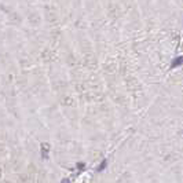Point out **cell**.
Wrapping results in <instances>:
<instances>
[{
    "instance_id": "cell-5",
    "label": "cell",
    "mask_w": 183,
    "mask_h": 183,
    "mask_svg": "<svg viewBox=\"0 0 183 183\" xmlns=\"http://www.w3.org/2000/svg\"><path fill=\"white\" fill-rule=\"evenodd\" d=\"M61 183H70V182H69V179H62V182Z\"/></svg>"
},
{
    "instance_id": "cell-1",
    "label": "cell",
    "mask_w": 183,
    "mask_h": 183,
    "mask_svg": "<svg viewBox=\"0 0 183 183\" xmlns=\"http://www.w3.org/2000/svg\"><path fill=\"white\" fill-rule=\"evenodd\" d=\"M48 151H50V146H48V143L41 145V157H43L44 160H48Z\"/></svg>"
},
{
    "instance_id": "cell-4",
    "label": "cell",
    "mask_w": 183,
    "mask_h": 183,
    "mask_svg": "<svg viewBox=\"0 0 183 183\" xmlns=\"http://www.w3.org/2000/svg\"><path fill=\"white\" fill-rule=\"evenodd\" d=\"M76 167H77V169L83 171V169L86 168V164H84V162H77V165H76Z\"/></svg>"
},
{
    "instance_id": "cell-3",
    "label": "cell",
    "mask_w": 183,
    "mask_h": 183,
    "mask_svg": "<svg viewBox=\"0 0 183 183\" xmlns=\"http://www.w3.org/2000/svg\"><path fill=\"white\" fill-rule=\"evenodd\" d=\"M106 167H107V160H103V161L99 164V167L96 168V171H98V172H102V171L106 169Z\"/></svg>"
},
{
    "instance_id": "cell-2",
    "label": "cell",
    "mask_w": 183,
    "mask_h": 183,
    "mask_svg": "<svg viewBox=\"0 0 183 183\" xmlns=\"http://www.w3.org/2000/svg\"><path fill=\"white\" fill-rule=\"evenodd\" d=\"M180 65H183V56H176L175 61L171 64V68H172V69H175V68L180 66Z\"/></svg>"
}]
</instances>
